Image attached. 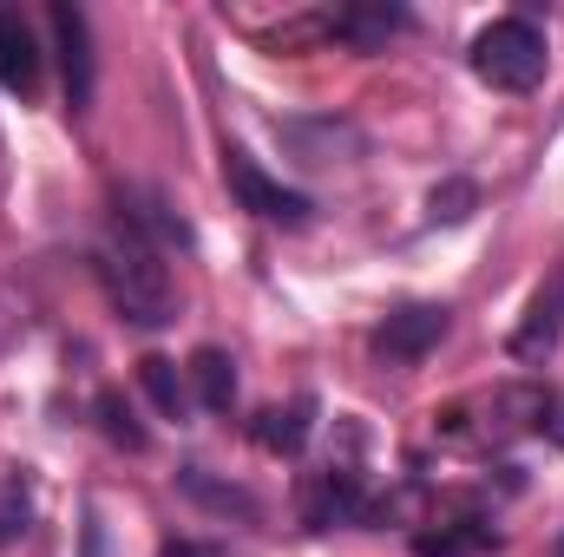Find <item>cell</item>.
<instances>
[{
    "label": "cell",
    "mask_w": 564,
    "mask_h": 557,
    "mask_svg": "<svg viewBox=\"0 0 564 557\" xmlns=\"http://www.w3.org/2000/svg\"><path fill=\"white\" fill-rule=\"evenodd\" d=\"M99 282H106V295H112V308H119L126 321H139V328L177 321V282L164 270V250H151L144 237L126 230V223H119V237L99 250Z\"/></svg>",
    "instance_id": "1"
},
{
    "label": "cell",
    "mask_w": 564,
    "mask_h": 557,
    "mask_svg": "<svg viewBox=\"0 0 564 557\" xmlns=\"http://www.w3.org/2000/svg\"><path fill=\"white\" fill-rule=\"evenodd\" d=\"M552 66V46H545V26L525 20V13H506L492 26L473 33V73L492 86V92H532Z\"/></svg>",
    "instance_id": "2"
},
{
    "label": "cell",
    "mask_w": 564,
    "mask_h": 557,
    "mask_svg": "<svg viewBox=\"0 0 564 557\" xmlns=\"http://www.w3.org/2000/svg\"><path fill=\"white\" fill-rule=\"evenodd\" d=\"M224 184H230V197L250 210V217H263V223H282V230H302L308 217H315V204L302 197V190H289L282 177H270L250 151H224Z\"/></svg>",
    "instance_id": "3"
},
{
    "label": "cell",
    "mask_w": 564,
    "mask_h": 557,
    "mask_svg": "<svg viewBox=\"0 0 564 557\" xmlns=\"http://www.w3.org/2000/svg\"><path fill=\"white\" fill-rule=\"evenodd\" d=\"M276 144L295 164L322 171V164H355L368 151V132L341 112H315V119H276Z\"/></svg>",
    "instance_id": "4"
},
{
    "label": "cell",
    "mask_w": 564,
    "mask_h": 557,
    "mask_svg": "<svg viewBox=\"0 0 564 557\" xmlns=\"http://www.w3.org/2000/svg\"><path fill=\"white\" fill-rule=\"evenodd\" d=\"M446 328H453V308L446 302H408V308H394L375 328V354L394 361V368H414V361H426L446 341Z\"/></svg>",
    "instance_id": "5"
},
{
    "label": "cell",
    "mask_w": 564,
    "mask_h": 557,
    "mask_svg": "<svg viewBox=\"0 0 564 557\" xmlns=\"http://www.w3.org/2000/svg\"><path fill=\"white\" fill-rule=\"evenodd\" d=\"M46 26H53V53H59V73H66V106L86 112L93 106V86H99V59H93V26L73 0H53L46 7Z\"/></svg>",
    "instance_id": "6"
},
{
    "label": "cell",
    "mask_w": 564,
    "mask_h": 557,
    "mask_svg": "<svg viewBox=\"0 0 564 557\" xmlns=\"http://www.w3.org/2000/svg\"><path fill=\"white\" fill-rule=\"evenodd\" d=\"M302 525L308 532H335V525H361L368 518V492L348 466H328V472H308L302 479V499H295Z\"/></svg>",
    "instance_id": "7"
},
{
    "label": "cell",
    "mask_w": 564,
    "mask_h": 557,
    "mask_svg": "<svg viewBox=\"0 0 564 557\" xmlns=\"http://www.w3.org/2000/svg\"><path fill=\"white\" fill-rule=\"evenodd\" d=\"M414 26V13L401 7V0H348V7H335L328 20H322V40H335V46H348V53H375V46H388L394 33H408Z\"/></svg>",
    "instance_id": "8"
},
{
    "label": "cell",
    "mask_w": 564,
    "mask_h": 557,
    "mask_svg": "<svg viewBox=\"0 0 564 557\" xmlns=\"http://www.w3.org/2000/svg\"><path fill=\"white\" fill-rule=\"evenodd\" d=\"M564 335V276H545V288L532 295V308H525V321L512 328V361H545L552 348H558Z\"/></svg>",
    "instance_id": "9"
},
{
    "label": "cell",
    "mask_w": 564,
    "mask_h": 557,
    "mask_svg": "<svg viewBox=\"0 0 564 557\" xmlns=\"http://www.w3.org/2000/svg\"><path fill=\"white\" fill-rule=\"evenodd\" d=\"M0 86L7 92H40V33L20 7H0Z\"/></svg>",
    "instance_id": "10"
},
{
    "label": "cell",
    "mask_w": 564,
    "mask_h": 557,
    "mask_svg": "<svg viewBox=\"0 0 564 557\" xmlns=\"http://www.w3.org/2000/svg\"><path fill=\"white\" fill-rule=\"evenodd\" d=\"M558 401L539 387V381H519V387H499L492 407H486V433L492 439H512V433H532V426H552Z\"/></svg>",
    "instance_id": "11"
},
{
    "label": "cell",
    "mask_w": 564,
    "mask_h": 557,
    "mask_svg": "<svg viewBox=\"0 0 564 557\" xmlns=\"http://www.w3.org/2000/svg\"><path fill=\"white\" fill-rule=\"evenodd\" d=\"M177 492L197 499V505L217 512V518H243V525L263 518V499H257V492H243V485H230V479H217V472H204V466H184V472H177Z\"/></svg>",
    "instance_id": "12"
},
{
    "label": "cell",
    "mask_w": 564,
    "mask_h": 557,
    "mask_svg": "<svg viewBox=\"0 0 564 557\" xmlns=\"http://www.w3.org/2000/svg\"><path fill=\"white\" fill-rule=\"evenodd\" d=\"M119 223H126L132 237H144L151 250H184V243H191V230L171 217V204H164L158 190H126V197H119Z\"/></svg>",
    "instance_id": "13"
},
{
    "label": "cell",
    "mask_w": 564,
    "mask_h": 557,
    "mask_svg": "<svg viewBox=\"0 0 564 557\" xmlns=\"http://www.w3.org/2000/svg\"><path fill=\"white\" fill-rule=\"evenodd\" d=\"M184 381H191L197 407H210V414H230V401H237V361H230L224 348H197V354L184 361Z\"/></svg>",
    "instance_id": "14"
},
{
    "label": "cell",
    "mask_w": 564,
    "mask_h": 557,
    "mask_svg": "<svg viewBox=\"0 0 564 557\" xmlns=\"http://www.w3.org/2000/svg\"><path fill=\"white\" fill-rule=\"evenodd\" d=\"M308 426H315V401L302 394V401H289V407L257 414V446H263V452H282V459H295V452L308 446Z\"/></svg>",
    "instance_id": "15"
},
{
    "label": "cell",
    "mask_w": 564,
    "mask_h": 557,
    "mask_svg": "<svg viewBox=\"0 0 564 557\" xmlns=\"http://www.w3.org/2000/svg\"><path fill=\"white\" fill-rule=\"evenodd\" d=\"M139 387L151 394V407H158L164 419H184V407H191V381H184V368H177L171 354H144Z\"/></svg>",
    "instance_id": "16"
},
{
    "label": "cell",
    "mask_w": 564,
    "mask_h": 557,
    "mask_svg": "<svg viewBox=\"0 0 564 557\" xmlns=\"http://www.w3.org/2000/svg\"><path fill=\"white\" fill-rule=\"evenodd\" d=\"M499 545V532L492 525H479V518H459V525H440V532H421L414 538V557H479Z\"/></svg>",
    "instance_id": "17"
},
{
    "label": "cell",
    "mask_w": 564,
    "mask_h": 557,
    "mask_svg": "<svg viewBox=\"0 0 564 557\" xmlns=\"http://www.w3.org/2000/svg\"><path fill=\"white\" fill-rule=\"evenodd\" d=\"M99 426H106V439H112V446H126V452H144V446H151V433L139 426L132 401H126L119 387H106V394H99Z\"/></svg>",
    "instance_id": "18"
},
{
    "label": "cell",
    "mask_w": 564,
    "mask_h": 557,
    "mask_svg": "<svg viewBox=\"0 0 564 557\" xmlns=\"http://www.w3.org/2000/svg\"><path fill=\"white\" fill-rule=\"evenodd\" d=\"M479 210V184L473 177H446V184H433V197H426V223H466Z\"/></svg>",
    "instance_id": "19"
},
{
    "label": "cell",
    "mask_w": 564,
    "mask_h": 557,
    "mask_svg": "<svg viewBox=\"0 0 564 557\" xmlns=\"http://www.w3.org/2000/svg\"><path fill=\"white\" fill-rule=\"evenodd\" d=\"M26 525H33V492L20 485V472H7V479H0V551L20 545Z\"/></svg>",
    "instance_id": "20"
},
{
    "label": "cell",
    "mask_w": 564,
    "mask_h": 557,
    "mask_svg": "<svg viewBox=\"0 0 564 557\" xmlns=\"http://www.w3.org/2000/svg\"><path fill=\"white\" fill-rule=\"evenodd\" d=\"M158 557H224V545H197V538H177V545H164Z\"/></svg>",
    "instance_id": "21"
},
{
    "label": "cell",
    "mask_w": 564,
    "mask_h": 557,
    "mask_svg": "<svg viewBox=\"0 0 564 557\" xmlns=\"http://www.w3.org/2000/svg\"><path fill=\"white\" fill-rule=\"evenodd\" d=\"M545 433H552V439L564 446V414H552V426H545Z\"/></svg>",
    "instance_id": "22"
},
{
    "label": "cell",
    "mask_w": 564,
    "mask_h": 557,
    "mask_svg": "<svg viewBox=\"0 0 564 557\" xmlns=\"http://www.w3.org/2000/svg\"><path fill=\"white\" fill-rule=\"evenodd\" d=\"M558 557H564V545H558Z\"/></svg>",
    "instance_id": "23"
}]
</instances>
